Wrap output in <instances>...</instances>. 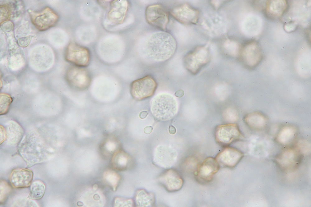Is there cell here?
Segmentation results:
<instances>
[{"label": "cell", "mask_w": 311, "mask_h": 207, "mask_svg": "<svg viewBox=\"0 0 311 207\" xmlns=\"http://www.w3.org/2000/svg\"><path fill=\"white\" fill-rule=\"evenodd\" d=\"M243 157V154L239 150L227 147L220 152L215 159L220 166L232 168L237 164Z\"/></svg>", "instance_id": "12"}, {"label": "cell", "mask_w": 311, "mask_h": 207, "mask_svg": "<svg viewBox=\"0 0 311 207\" xmlns=\"http://www.w3.org/2000/svg\"><path fill=\"white\" fill-rule=\"evenodd\" d=\"M220 167L215 159L206 158L198 167L197 176L198 180L203 182L211 181Z\"/></svg>", "instance_id": "13"}, {"label": "cell", "mask_w": 311, "mask_h": 207, "mask_svg": "<svg viewBox=\"0 0 311 207\" xmlns=\"http://www.w3.org/2000/svg\"><path fill=\"white\" fill-rule=\"evenodd\" d=\"M129 4L127 0H115L110 3L107 17L112 23L118 25L122 23L127 16Z\"/></svg>", "instance_id": "14"}, {"label": "cell", "mask_w": 311, "mask_h": 207, "mask_svg": "<svg viewBox=\"0 0 311 207\" xmlns=\"http://www.w3.org/2000/svg\"><path fill=\"white\" fill-rule=\"evenodd\" d=\"M66 79L69 85L76 89H86L90 86L91 76L86 69L77 66L70 67L66 74Z\"/></svg>", "instance_id": "8"}, {"label": "cell", "mask_w": 311, "mask_h": 207, "mask_svg": "<svg viewBox=\"0 0 311 207\" xmlns=\"http://www.w3.org/2000/svg\"><path fill=\"white\" fill-rule=\"evenodd\" d=\"M176 47L173 37L168 33L162 31L152 34L146 42L144 49L146 54L151 60L161 62L172 57Z\"/></svg>", "instance_id": "1"}, {"label": "cell", "mask_w": 311, "mask_h": 207, "mask_svg": "<svg viewBox=\"0 0 311 207\" xmlns=\"http://www.w3.org/2000/svg\"><path fill=\"white\" fill-rule=\"evenodd\" d=\"M45 190L44 183L40 180H35L31 184L28 197L31 199H39L43 197Z\"/></svg>", "instance_id": "18"}, {"label": "cell", "mask_w": 311, "mask_h": 207, "mask_svg": "<svg viewBox=\"0 0 311 207\" xmlns=\"http://www.w3.org/2000/svg\"><path fill=\"white\" fill-rule=\"evenodd\" d=\"M112 161L113 167L116 170L121 171L127 167L129 159L125 153L119 151L115 153Z\"/></svg>", "instance_id": "19"}, {"label": "cell", "mask_w": 311, "mask_h": 207, "mask_svg": "<svg viewBox=\"0 0 311 207\" xmlns=\"http://www.w3.org/2000/svg\"><path fill=\"white\" fill-rule=\"evenodd\" d=\"M157 85V83L153 77L147 75L134 80L131 83V93L135 99L142 100L152 96Z\"/></svg>", "instance_id": "5"}, {"label": "cell", "mask_w": 311, "mask_h": 207, "mask_svg": "<svg viewBox=\"0 0 311 207\" xmlns=\"http://www.w3.org/2000/svg\"><path fill=\"white\" fill-rule=\"evenodd\" d=\"M33 173L26 168H17L11 172L10 180L12 186L15 188H24L29 186L33 180Z\"/></svg>", "instance_id": "15"}, {"label": "cell", "mask_w": 311, "mask_h": 207, "mask_svg": "<svg viewBox=\"0 0 311 207\" xmlns=\"http://www.w3.org/2000/svg\"><path fill=\"white\" fill-rule=\"evenodd\" d=\"M9 8L6 3L0 6V24L9 20L11 16Z\"/></svg>", "instance_id": "23"}, {"label": "cell", "mask_w": 311, "mask_h": 207, "mask_svg": "<svg viewBox=\"0 0 311 207\" xmlns=\"http://www.w3.org/2000/svg\"><path fill=\"white\" fill-rule=\"evenodd\" d=\"M28 12L32 23L40 31H45L54 26L58 19L57 13L48 7L39 12L31 10Z\"/></svg>", "instance_id": "6"}, {"label": "cell", "mask_w": 311, "mask_h": 207, "mask_svg": "<svg viewBox=\"0 0 311 207\" xmlns=\"http://www.w3.org/2000/svg\"><path fill=\"white\" fill-rule=\"evenodd\" d=\"M152 130V127L151 126H149L145 127L144 131L145 133L149 134L151 133Z\"/></svg>", "instance_id": "28"}, {"label": "cell", "mask_w": 311, "mask_h": 207, "mask_svg": "<svg viewBox=\"0 0 311 207\" xmlns=\"http://www.w3.org/2000/svg\"><path fill=\"white\" fill-rule=\"evenodd\" d=\"M148 114V113L146 111H141L139 113V117L141 119H144L145 118Z\"/></svg>", "instance_id": "29"}, {"label": "cell", "mask_w": 311, "mask_h": 207, "mask_svg": "<svg viewBox=\"0 0 311 207\" xmlns=\"http://www.w3.org/2000/svg\"><path fill=\"white\" fill-rule=\"evenodd\" d=\"M184 94L183 90L181 89L177 90L175 93V95L177 97L180 98L183 97Z\"/></svg>", "instance_id": "27"}, {"label": "cell", "mask_w": 311, "mask_h": 207, "mask_svg": "<svg viewBox=\"0 0 311 207\" xmlns=\"http://www.w3.org/2000/svg\"><path fill=\"white\" fill-rule=\"evenodd\" d=\"M169 131L171 134L173 135L175 133L176 129L173 126L170 125L169 127Z\"/></svg>", "instance_id": "30"}, {"label": "cell", "mask_w": 311, "mask_h": 207, "mask_svg": "<svg viewBox=\"0 0 311 207\" xmlns=\"http://www.w3.org/2000/svg\"><path fill=\"white\" fill-rule=\"evenodd\" d=\"M65 59L75 66L85 67L90 63L91 53L87 48L74 42H71L66 48Z\"/></svg>", "instance_id": "4"}, {"label": "cell", "mask_w": 311, "mask_h": 207, "mask_svg": "<svg viewBox=\"0 0 311 207\" xmlns=\"http://www.w3.org/2000/svg\"><path fill=\"white\" fill-rule=\"evenodd\" d=\"M2 23H4L3 24L4 27H3V30H5L6 31H9L12 29L13 24L11 22L7 21H4Z\"/></svg>", "instance_id": "26"}, {"label": "cell", "mask_w": 311, "mask_h": 207, "mask_svg": "<svg viewBox=\"0 0 311 207\" xmlns=\"http://www.w3.org/2000/svg\"><path fill=\"white\" fill-rule=\"evenodd\" d=\"M168 10L160 4L148 6L145 12L146 20L151 26L165 30L169 21Z\"/></svg>", "instance_id": "7"}, {"label": "cell", "mask_w": 311, "mask_h": 207, "mask_svg": "<svg viewBox=\"0 0 311 207\" xmlns=\"http://www.w3.org/2000/svg\"><path fill=\"white\" fill-rule=\"evenodd\" d=\"M135 203L138 207L152 206L155 202V197L151 193H148L144 189L138 190L136 194Z\"/></svg>", "instance_id": "17"}, {"label": "cell", "mask_w": 311, "mask_h": 207, "mask_svg": "<svg viewBox=\"0 0 311 207\" xmlns=\"http://www.w3.org/2000/svg\"><path fill=\"white\" fill-rule=\"evenodd\" d=\"M210 59V52L208 47L200 46L187 54L184 57L183 61L186 69L193 74L206 66Z\"/></svg>", "instance_id": "3"}, {"label": "cell", "mask_w": 311, "mask_h": 207, "mask_svg": "<svg viewBox=\"0 0 311 207\" xmlns=\"http://www.w3.org/2000/svg\"><path fill=\"white\" fill-rule=\"evenodd\" d=\"M170 13L176 21L185 25L196 24L200 15L199 11L188 3L174 7Z\"/></svg>", "instance_id": "9"}, {"label": "cell", "mask_w": 311, "mask_h": 207, "mask_svg": "<svg viewBox=\"0 0 311 207\" xmlns=\"http://www.w3.org/2000/svg\"><path fill=\"white\" fill-rule=\"evenodd\" d=\"M178 110L177 102L171 94L163 93L155 97L151 100V110L153 116L160 121H167L173 118Z\"/></svg>", "instance_id": "2"}, {"label": "cell", "mask_w": 311, "mask_h": 207, "mask_svg": "<svg viewBox=\"0 0 311 207\" xmlns=\"http://www.w3.org/2000/svg\"><path fill=\"white\" fill-rule=\"evenodd\" d=\"M103 178L104 181L115 190L120 180V176L116 172L110 170L106 171Z\"/></svg>", "instance_id": "20"}, {"label": "cell", "mask_w": 311, "mask_h": 207, "mask_svg": "<svg viewBox=\"0 0 311 207\" xmlns=\"http://www.w3.org/2000/svg\"><path fill=\"white\" fill-rule=\"evenodd\" d=\"M33 36L29 35L19 38L18 40L19 45L22 47H27L29 44Z\"/></svg>", "instance_id": "25"}, {"label": "cell", "mask_w": 311, "mask_h": 207, "mask_svg": "<svg viewBox=\"0 0 311 207\" xmlns=\"http://www.w3.org/2000/svg\"><path fill=\"white\" fill-rule=\"evenodd\" d=\"M246 123L251 128L256 130H261L266 125L267 119L262 113L258 112L252 113L245 117Z\"/></svg>", "instance_id": "16"}, {"label": "cell", "mask_w": 311, "mask_h": 207, "mask_svg": "<svg viewBox=\"0 0 311 207\" xmlns=\"http://www.w3.org/2000/svg\"><path fill=\"white\" fill-rule=\"evenodd\" d=\"M11 190V188L5 181L1 180L0 182V202L5 201Z\"/></svg>", "instance_id": "22"}, {"label": "cell", "mask_w": 311, "mask_h": 207, "mask_svg": "<svg viewBox=\"0 0 311 207\" xmlns=\"http://www.w3.org/2000/svg\"><path fill=\"white\" fill-rule=\"evenodd\" d=\"M0 114H6L8 111L12 99L9 94L4 93L0 94Z\"/></svg>", "instance_id": "21"}, {"label": "cell", "mask_w": 311, "mask_h": 207, "mask_svg": "<svg viewBox=\"0 0 311 207\" xmlns=\"http://www.w3.org/2000/svg\"><path fill=\"white\" fill-rule=\"evenodd\" d=\"M242 134L238 126L235 124L218 126L215 132V139L220 145L226 146L239 140Z\"/></svg>", "instance_id": "10"}, {"label": "cell", "mask_w": 311, "mask_h": 207, "mask_svg": "<svg viewBox=\"0 0 311 207\" xmlns=\"http://www.w3.org/2000/svg\"><path fill=\"white\" fill-rule=\"evenodd\" d=\"M158 181L169 192L179 190L183 184V180L180 175L173 169H169L164 172L158 177Z\"/></svg>", "instance_id": "11"}, {"label": "cell", "mask_w": 311, "mask_h": 207, "mask_svg": "<svg viewBox=\"0 0 311 207\" xmlns=\"http://www.w3.org/2000/svg\"><path fill=\"white\" fill-rule=\"evenodd\" d=\"M114 204L116 207H133L134 205V201L132 199L121 198H116Z\"/></svg>", "instance_id": "24"}]
</instances>
